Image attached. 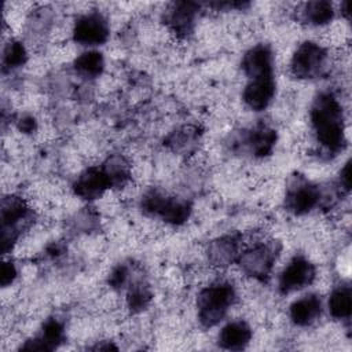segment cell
<instances>
[{
	"mask_svg": "<svg viewBox=\"0 0 352 352\" xmlns=\"http://www.w3.org/2000/svg\"><path fill=\"white\" fill-rule=\"evenodd\" d=\"M209 258L217 265H227L238 254V243L232 238H221L209 248Z\"/></svg>",
	"mask_w": 352,
	"mask_h": 352,
	"instance_id": "e0dca14e",
	"label": "cell"
},
{
	"mask_svg": "<svg viewBox=\"0 0 352 352\" xmlns=\"http://www.w3.org/2000/svg\"><path fill=\"white\" fill-rule=\"evenodd\" d=\"M143 206L148 213L160 216L162 220L172 224L184 223L191 212V208L186 201L169 198L157 192L147 195L143 201Z\"/></svg>",
	"mask_w": 352,
	"mask_h": 352,
	"instance_id": "277c9868",
	"label": "cell"
},
{
	"mask_svg": "<svg viewBox=\"0 0 352 352\" xmlns=\"http://www.w3.org/2000/svg\"><path fill=\"white\" fill-rule=\"evenodd\" d=\"M102 170L104 172L109 186L121 187L129 179V164L124 157L114 155L106 161Z\"/></svg>",
	"mask_w": 352,
	"mask_h": 352,
	"instance_id": "2e32d148",
	"label": "cell"
},
{
	"mask_svg": "<svg viewBox=\"0 0 352 352\" xmlns=\"http://www.w3.org/2000/svg\"><path fill=\"white\" fill-rule=\"evenodd\" d=\"M63 337V326L56 319H50L43 326L41 334L28 341L23 349H33V351H51L54 349Z\"/></svg>",
	"mask_w": 352,
	"mask_h": 352,
	"instance_id": "5bb4252c",
	"label": "cell"
},
{
	"mask_svg": "<svg viewBox=\"0 0 352 352\" xmlns=\"http://www.w3.org/2000/svg\"><path fill=\"white\" fill-rule=\"evenodd\" d=\"M21 129L25 131V132H30L34 129V120L32 118H25L22 122H21Z\"/></svg>",
	"mask_w": 352,
	"mask_h": 352,
	"instance_id": "4316f807",
	"label": "cell"
},
{
	"mask_svg": "<svg viewBox=\"0 0 352 352\" xmlns=\"http://www.w3.org/2000/svg\"><path fill=\"white\" fill-rule=\"evenodd\" d=\"M25 60H26V50L21 43L11 41L10 44H7L3 54L4 67H8V69L19 67L25 63Z\"/></svg>",
	"mask_w": 352,
	"mask_h": 352,
	"instance_id": "603a6c76",
	"label": "cell"
},
{
	"mask_svg": "<svg viewBox=\"0 0 352 352\" xmlns=\"http://www.w3.org/2000/svg\"><path fill=\"white\" fill-rule=\"evenodd\" d=\"M107 21L99 12H89L87 15H82L77 19L73 28L74 41L87 47L104 43L107 40Z\"/></svg>",
	"mask_w": 352,
	"mask_h": 352,
	"instance_id": "5b68a950",
	"label": "cell"
},
{
	"mask_svg": "<svg viewBox=\"0 0 352 352\" xmlns=\"http://www.w3.org/2000/svg\"><path fill=\"white\" fill-rule=\"evenodd\" d=\"M318 201H319L318 190L305 182H297L292 184L285 198V204L287 209L297 214L309 212L318 204Z\"/></svg>",
	"mask_w": 352,
	"mask_h": 352,
	"instance_id": "30bf717a",
	"label": "cell"
},
{
	"mask_svg": "<svg viewBox=\"0 0 352 352\" xmlns=\"http://www.w3.org/2000/svg\"><path fill=\"white\" fill-rule=\"evenodd\" d=\"M74 69L84 77H96L103 69V56L96 51L82 52L76 58Z\"/></svg>",
	"mask_w": 352,
	"mask_h": 352,
	"instance_id": "44dd1931",
	"label": "cell"
},
{
	"mask_svg": "<svg viewBox=\"0 0 352 352\" xmlns=\"http://www.w3.org/2000/svg\"><path fill=\"white\" fill-rule=\"evenodd\" d=\"M198 6L195 3H179L170 14V23L177 33H187L192 25Z\"/></svg>",
	"mask_w": 352,
	"mask_h": 352,
	"instance_id": "ffe728a7",
	"label": "cell"
},
{
	"mask_svg": "<svg viewBox=\"0 0 352 352\" xmlns=\"http://www.w3.org/2000/svg\"><path fill=\"white\" fill-rule=\"evenodd\" d=\"M126 275H128V272H126V268H125V267H117V268L111 272L109 280H110V283H111L113 287H120L121 285H124V282H125V279H126Z\"/></svg>",
	"mask_w": 352,
	"mask_h": 352,
	"instance_id": "484cf974",
	"label": "cell"
},
{
	"mask_svg": "<svg viewBox=\"0 0 352 352\" xmlns=\"http://www.w3.org/2000/svg\"><path fill=\"white\" fill-rule=\"evenodd\" d=\"M245 74L252 78L272 76V54L265 45H256L242 59Z\"/></svg>",
	"mask_w": 352,
	"mask_h": 352,
	"instance_id": "8fae6325",
	"label": "cell"
},
{
	"mask_svg": "<svg viewBox=\"0 0 352 352\" xmlns=\"http://www.w3.org/2000/svg\"><path fill=\"white\" fill-rule=\"evenodd\" d=\"M322 311L320 298L315 294H307L296 300L290 305V318L298 326H308L314 323Z\"/></svg>",
	"mask_w": 352,
	"mask_h": 352,
	"instance_id": "7c38bea8",
	"label": "cell"
},
{
	"mask_svg": "<svg viewBox=\"0 0 352 352\" xmlns=\"http://www.w3.org/2000/svg\"><path fill=\"white\" fill-rule=\"evenodd\" d=\"M235 298L230 283H214L204 289L198 296V318L206 327L217 324Z\"/></svg>",
	"mask_w": 352,
	"mask_h": 352,
	"instance_id": "7a4b0ae2",
	"label": "cell"
},
{
	"mask_svg": "<svg viewBox=\"0 0 352 352\" xmlns=\"http://www.w3.org/2000/svg\"><path fill=\"white\" fill-rule=\"evenodd\" d=\"M334 8L329 1H309L304 8V18L308 23L315 26H322L333 19Z\"/></svg>",
	"mask_w": 352,
	"mask_h": 352,
	"instance_id": "d6986e66",
	"label": "cell"
},
{
	"mask_svg": "<svg viewBox=\"0 0 352 352\" xmlns=\"http://www.w3.org/2000/svg\"><path fill=\"white\" fill-rule=\"evenodd\" d=\"M311 122L318 142L329 151H338L344 142L342 109L331 94H322L311 109Z\"/></svg>",
	"mask_w": 352,
	"mask_h": 352,
	"instance_id": "6da1fadb",
	"label": "cell"
},
{
	"mask_svg": "<svg viewBox=\"0 0 352 352\" xmlns=\"http://www.w3.org/2000/svg\"><path fill=\"white\" fill-rule=\"evenodd\" d=\"M16 276L15 265L11 261H4L1 267V286H8Z\"/></svg>",
	"mask_w": 352,
	"mask_h": 352,
	"instance_id": "d4e9b609",
	"label": "cell"
},
{
	"mask_svg": "<svg viewBox=\"0 0 352 352\" xmlns=\"http://www.w3.org/2000/svg\"><path fill=\"white\" fill-rule=\"evenodd\" d=\"M28 216L26 204L16 197H10L3 199L1 205V219H3V235L15 231L19 221L25 220Z\"/></svg>",
	"mask_w": 352,
	"mask_h": 352,
	"instance_id": "9a60e30c",
	"label": "cell"
},
{
	"mask_svg": "<svg viewBox=\"0 0 352 352\" xmlns=\"http://www.w3.org/2000/svg\"><path fill=\"white\" fill-rule=\"evenodd\" d=\"M239 263L246 274L254 278H264L272 268L274 250L264 243L253 245L241 253Z\"/></svg>",
	"mask_w": 352,
	"mask_h": 352,
	"instance_id": "52a82bcc",
	"label": "cell"
},
{
	"mask_svg": "<svg viewBox=\"0 0 352 352\" xmlns=\"http://www.w3.org/2000/svg\"><path fill=\"white\" fill-rule=\"evenodd\" d=\"M275 95V82L272 76L252 78L243 91V102L256 111L264 110Z\"/></svg>",
	"mask_w": 352,
	"mask_h": 352,
	"instance_id": "ba28073f",
	"label": "cell"
},
{
	"mask_svg": "<svg viewBox=\"0 0 352 352\" xmlns=\"http://www.w3.org/2000/svg\"><path fill=\"white\" fill-rule=\"evenodd\" d=\"M326 51L316 43L305 41L294 52L290 63L293 74L298 78L316 77L326 62Z\"/></svg>",
	"mask_w": 352,
	"mask_h": 352,
	"instance_id": "3957f363",
	"label": "cell"
},
{
	"mask_svg": "<svg viewBox=\"0 0 352 352\" xmlns=\"http://www.w3.org/2000/svg\"><path fill=\"white\" fill-rule=\"evenodd\" d=\"M148 300H150V293L143 286H135L133 289H131L128 296V304L131 309H135V311L146 307Z\"/></svg>",
	"mask_w": 352,
	"mask_h": 352,
	"instance_id": "cb8c5ba5",
	"label": "cell"
},
{
	"mask_svg": "<svg viewBox=\"0 0 352 352\" xmlns=\"http://www.w3.org/2000/svg\"><path fill=\"white\" fill-rule=\"evenodd\" d=\"M352 300L348 286H341L333 290L329 298V311L336 319H348L351 315Z\"/></svg>",
	"mask_w": 352,
	"mask_h": 352,
	"instance_id": "ac0fdd59",
	"label": "cell"
},
{
	"mask_svg": "<svg viewBox=\"0 0 352 352\" xmlns=\"http://www.w3.org/2000/svg\"><path fill=\"white\" fill-rule=\"evenodd\" d=\"M252 331L250 327L242 320H234L227 323L220 334H219V344L226 349H242L250 341Z\"/></svg>",
	"mask_w": 352,
	"mask_h": 352,
	"instance_id": "4fadbf2b",
	"label": "cell"
},
{
	"mask_svg": "<svg viewBox=\"0 0 352 352\" xmlns=\"http://www.w3.org/2000/svg\"><path fill=\"white\" fill-rule=\"evenodd\" d=\"M315 279V267L304 257H294L279 276V289L283 293L300 290Z\"/></svg>",
	"mask_w": 352,
	"mask_h": 352,
	"instance_id": "8992f818",
	"label": "cell"
},
{
	"mask_svg": "<svg viewBox=\"0 0 352 352\" xmlns=\"http://www.w3.org/2000/svg\"><path fill=\"white\" fill-rule=\"evenodd\" d=\"M74 192L82 199H96L110 188L107 177L102 169L89 168L84 170L76 180Z\"/></svg>",
	"mask_w": 352,
	"mask_h": 352,
	"instance_id": "9c48e42d",
	"label": "cell"
},
{
	"mask_svg": "<svg viewBox=\"0 0 352 352\" xmlns=\"http://www.w3.org/2000/svg\"><path fill=\"white\" fill-rule=\"evenodd\" d=\"M275 143V133L268 128H260L250 136V144L257 155H265Z\"/></svg>",
	"mask_w": 352,
	"mask_h": 352,
	"instance_id": "7402d4cb",
	"label": "cell"
}]
</instances>
